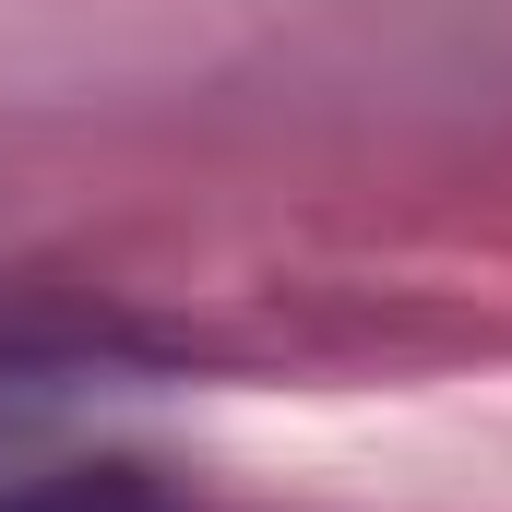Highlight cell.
<instances>
[{
	"label": "cell",
	"mask_w": 512,
	"mask_h": 512,
	"mask_svg": "<svg viewBox=\"0 0 512 512\" xmlns=\"http://www.w3.org/2000/svg\"><path fill=\"white\" fill-rule=\"evenodd\" d=\"M0 512H215V501H191L155 465H36V477H0Z\"/></svg>",
	"instance_id": "1"
}]
</instances>
